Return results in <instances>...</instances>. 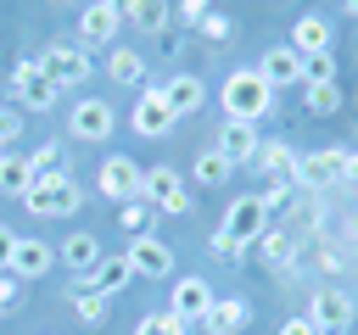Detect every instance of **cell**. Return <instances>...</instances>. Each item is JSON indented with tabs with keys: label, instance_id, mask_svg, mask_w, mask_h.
Wrapping results in <instances>:
<instances>
[{
	"label": "cell",
	"instance_id": "1",
	"mask_svg": "<svg viewBox=\"0 0 358 335\" xmlns=\"http://www.w3.org/2000/svg\"><path fill=\"white\" fill-rule=\"evenodd\" d=\"M218 100H224V117H235V123H263L274 112V89H268V78L257 67L229 73L224 89H218Z\"/></svg>",
	"mask_w": 358,
	"mask_h": 335
},
{
	"label": "cell",
	"instance_id": "2",
	"mask_svg": "<svg viewBox=\"0 0 358 335\" xmlns=\"http://www.w3.org/2000/svg\"><path fill=\"white\" fill-rule=\"evenodd\" d=\"M22 207H28L34 218H73V212L84 207V184H78L73 173H39V179L28 184V195H22Z\"/></svg>",
	"mask_w": 358,
	"mask_h": 335
},
{
	"label": "cell",
	"instance_id": "3",
	"mask_svg": "<svg viewBox=\"0 0 358 335\" xmlns=\"http://www.w3.org/2000/svg\"><path fill=\"white\" fill-rule=\"evenodd\" d=\"M34 61L45 67V78H50L56 89H78V84H90V50H84L78 39H50Z\"/></svg>",
	"mask_w": 358,
	"mask_h": 335
},
{
	"label": "cell",
	"instance_id": "4",
	"mask_svg": "<svg viewBox=\"0 0 358 335\" xmlns=\"http://www.w3.org/2000/svg\"><path fill=\"white\" fill-rule=\"evenodd\" d=\"M347 145H319L308 156H296V190H341L347 184Z\"/></svg>",
	"mask_w": 358,
	"mask_h": 335
},
{
	"label": "cell",
	"instance_id": "5",
	"mask_svg": "<svg viewBox=\"0 0 358 335\" xmlns=\"http://www.w3.org/2000/svg\"><path fill=\"white\" fill-rule=\"evenodd\" d=\"M173 123H179V112L168 106L162 84H145V89H140V100H134V112H129V128H134L140 140H168V134H173Z\"/></svg>",
	"mask_w": 358,
	"mask_h": 335
},
{
	"label": "cell",
	"instance_id": "6",
	"mask_svg": "<svg viewBox=\"0 0 358 335\" xmlns=\"http://www.w3.org/2000/svg\"><path fill=\"white\" fill-rule=\"evenodd\" d=\"M140 195L157 207V212H168V218H185L190 207H196V195L185 190V179H179V168H145V184H140Z\"/></svg>",
	"mask_w": 358,
	"mask_h": 335
},
{
	"label": "cell",
	"instance_id": "7",
	"mask_svg": "<svg viewBox=\"0 0 358 335\" xmlns=\"http://www.w3.org/2000/svg\"><path fill=\"white\" fill-rule=\"evenodd\" d=\"M308 318H313L324 335H347V329L358 324V302H352L341 285H319V290L308 296Z\"/></svg>",
	"mask_w": 358,
	"mask_h": 335
},
{
	"label": "cell",
	"instance_id": "8",
	"mask_svg": "<svg viewBox=\"0 0 358 335\" xmlns=\"http://www.w3.org/2000/svg\"><path fill=\"white\" fill-rule=\"evenodd\" d=\"M11 95H17V100H22L28 112H50L62 89H56V84L45 78V67H39L34 56H22V61L11 67Z\"/></svg>",
	"mask_w": 358,
	"mask_h": 335
},
{
	"label": "cell",
	"instance_id": "9",
	"mask_svg": "<svg viewBox=\"0 0 358 335\" xmlns=\"http://www.w3.org/2000/svg\"><path fill=\"white\" fill-rule=\"evenodd\" d=\"M67 128H73V140H90V145H101V140H112V128H117V112H112V100H95V95H84V100H73V112H67Z\"/></svg>",
	"mask_w": 358,
	"mask_h": 335
},
{
	"label": "cell",
	"instance_id": "10",
	"mask_svg": "<svg viewBox=\"0 0 358 335\" xmlns=\"http://www.w3.org/2000/svg\"><path fill=\"white\" fill-rule=\"evenodd\" d=\"M268 229V207L257 201V195H241V201H229L224 207V223H218V234H229V240H241L246 251L257 246V234Z\"/></svg>",
	"mask_w": 358,
	"mask_h": 335
},
{
	"label": "cell",
	"instance_id": "11",
	"mask_svg": "<svg viewBox=\"0 0 358 335\" xmlns=\"http://www.w3.org/2000/svg\"><path fill=\"white\" fill-rule=\"evenodd\" d=\"M140 184H145V168H134V156H106L101 162V173H95V190L106 195V201H134L140 195Z\"/></svg>",
	"mask_w": 358,
	"mask_h": 335
},
{
	"label": "cell",
	"instance_id": "12",
	"mask_svg": "<svg viewBox=\"0 0 358 335\" xmlns=\"http://www.w3.org/2000/svg\"><path fill=\"white\" fill-rule=\"evenodd\" d=\"M129 268H134V279H168L173 274V251H168V240H157V234H129Z\"/></svg>",
	"mask_w": 358,
	"mask_h": 335
},
{
	"label": "cell",
	"instance_id": "13",
	"mask_svg": "<svg viewBox=\"0 0 358 335\" xmlns=\"http://www.w3.org/2000/svg\"><path fill=\"white\" fill-rule=\"evenodd\" d=\"M207 335H241L246 324H252V302L246 296H213V307L196 318Z\"/></svg>",
	"mask_w": 358,
	"mask_h": 335
},
{
	"label": "cell",
	"instance_id": "14",
	"mask_svg": "<svg viewBox=\"0 0 358 335\" xmlns=\"http://www.w3.org/2000/svg\"><path fill=\"white\" fill-rule=\"evenodd\" d=\"M117 28H123V17H112L101 0H95L90 11H78V45H84V50H112V45H117Z\"/></svg>",
	"mask_w": 358,
	"mask_h": 335
},
{
	"label": "cell",
	"instance_id": "15",
	"mask_svg": "<svg viewBox=\"0 0 358 335\" xmlns=\"http://www.w3.org/2000/svg\"><path fill=\"white\" fill-rule=\"evenodd\" d=\"M336 45V28H330V17H319V11H302L296 22H291V50L296 56H324Z\"/></svg>",
	"mask_w": 358,
	"mask_h": 335
},
{
	"label": "cell",
	"instance_id": "16",
	"mask_svg": "<svg viewBox=\"0 0 358 335\" xmlns=\"http://www.w3.org/2000/svg\"><path fill=\"white\" fill-rule=\"evenodd\" d=\"M252 168L263 173V184H296V151L285 140H263L257 156H252Z\"/></svg>",
	"mask_w": 358,
	"mask_h": 335
},
{
	"label": "cell",
	"instance_id": "17",
	"mask_svg": "<svg viewBox=\"0 0 358 335\" xmlns=\"http://www.w3.org/2000/svg\"><path fill=\"white\" fill-rule=\"evenodd\" d=\"M207 307H213V285H207V279H196V274H179V279H173V290H168V313H179V318H190V324H196Z\"/></svg>",
	"mask_w": 358,
	"mask_h": 335
},
{
	"label": "cell",
	"instance_id": "18",
	"mask_svg": "<svg viewBox=\"0 0 358 335\" xmlns=\"http://www.w3.org/2000/svg\"><path fill=\"white\" fill-rule=\"evenodd\" d=\"M213 145H218V151H224V156H229V162L241 168V162H252V156H257L263 134H257V123H235V117H224V123H218V140H213Z\"/></svg>",
	"mask_w": 358,
	"mask_h": 335
},
{
	"label": "cell",
	"instance_id": "19",
	"mask_svg": "<svg viewBox=\"0 0 358 335\" xmlns=\"http://www.w3.org/2000/svg\"><path fill=\"white\" fill-rule=\"evenodd\" d=\"M56 262V251L39 240V234H17V251H11V274L17 279H45Z\"/></svg>",
	"mask_w": 358,
	"mask_h": 335
},
{
	"label": "cell",
	"instance_id": "20",
	"mask_svg": "<svg viewBox=\"0 0 358 335\" xmlns=\"http://www.w3.org/2000/svg\"><path fill=\"white\" fill-rule=\"evenodd\" d=\"M257 73L268 78V89H285V84H302V56L291 45H268V56L257 61Z\"/></svg>",
	"mask_w": 358,
	"mask_h": 335
},
{
	"label": "cell",
	"instance_id": "21",
	"mask_svg": "<svg viewBox=\"0 0 358 335\" xmlns=\"http://www.w3.org/2000/svg\"><path fill=\"white\" fill-rule=\"evenodd\" d=\"M162 95H168V106H173L179 117H190V112L207 106V84H201L196 73H173V78L162 84Z\"/></svg>",
	"mask_w": 358,
	"mask_h": 335
},
{
	"label": "cell",
	"instance_id": "22",
	"mask_svg": "<svg viewBox=\"0 0 358 335\" xmlns=\"http://www.w3.org/2000/svg\"><path fill=\"white\" fill-rule=\"evenodd\" d=\"M106 78L123 84V89L145 84V56H140L134 45H112V50H106Z\"/></svg>",
	"mask_w": 358,
	"mask_h": 335
},
{
	"label": "cell",
	"instance_id": "23",
	"mask_svg": "<svg viewBox=\"0 0 358 335\" xmlns=\"http://www.w3.org/2000/svg\"><path fill=\"white\" fill-rule=\"evenodd\" d=\"M129 279H134V268H129V257H123V251H117V257H101V262H95L90 274H84V285H90V290H101V296L123 290Z\"/></svg>",
	"mask_w": 358,
	"mask_h": 335
},
{
	"label": "cell",
	"instance_id": "24",
	"mask_svg": "<svg viewBox=\"0 0 358 335\" xmlns=\"http://www.w3.org/2000/svg\"><path fill=\"white\" fill-rule=\"evenodd\" d=\"M296 229H263L257 234V251H263V262H274V268H291L296 262Z\"/></svg>",
	"mask_w": 358,
	"mask_h": 335
},
{
	"label": "cell",
	"instance_id": "25",
	"mask_svg": "<svg viewBox=\"0 0 358 335\" xmlns=\"http://www.w3.org/2000/svg\"><path fill=\"white\" fill-rule=\"evenodd\" d=\"M62 262L84 279V274L101 262V240H95V234H84V229H78V234H67V240H62Z\"/></svg>",
	"mask_w": 358,
	"mask_h": 335
},
{
	"label": "cell",
	"instance_id": "26",
	"mask_svg": "<svg viewBox=\"0 0 358 335\" xmlns=\"http://www.w3.org/2000/svg\"><path fill=\"white\" fill-rule=\"evenodd\" d=\"M28 184H34V173H28V156H17V151H0V195H28Z\"/></svg>",
	"mask_w": 358,
	"mask_h": 335
},
{
	"label": "cell",
	"instance_id": "27",
	"mask_svg": "<svg viewBox=\"0 0 358 335\" xmlns=\"http://www.w3.org/2000/svg\"><path fill=\"white\" fill-rule=\"evenodd\" d=\"M129 22H134L140 34H168V22H173V6H168V0H134Z\"/></svg>",
	"mask_w": 358,
	"mask_h": 335
},
{
	"label": "cell",
	"instance_id": "28",
	"mask_svg": "<svg viewBox=\"0 0 358 335\" xmlns=\"http://www.w3.org/2000/svg\"><path fill=\"white\" fill-rule=\"evenodd\" d=\"M235 179V162L218 151V145H207L201 156H196V184H229Z\"/></svg>",
	"mask_w": 358,
	"mask_h": 335
},
{
	"label": "cell",
	"instance_id": "29",
	"mask_svg": "<svg viewBox=\"0 0 358 335\" xmlns=\"http://www.w3.org/2000/svg\"><path fill=\"white\" fill-rule=\"evenodd\" d=\"M302 100H308L313 117H336V112H341V84H336V78H330V84H302Z\"/></svg>",
	"mask_w": 358,
	"mask_h": 335
},
{
	"label": "cell",
	"instance_id": "30",
	"mask_svg": "<svg viewBox=\"0 0 358 335\" xmlns=\"http://www.w3.org/2000/svg\"><path fill=\"white\" fill-rule=\"evenodd\" d=\"M151 218H157V207H151L145 195H134V201L117 207V223H123L129 234H151Z\"/></svg>",
	"mask_w": 358,
	"mask_h": 335
},
{
	"label": "cell",
	"instance_id": "31",
	"mask_svg": "<svg viewBox=\"0 0 358 335\" xmlns=\"http://www.w3.org/2000/svg\"><path fill=\"white\" fill-rule=\"evenodd\" d=\"M134 335H190V318H179V313H145L140 324H134Z\"/></svg>",
	"mask_w": 358,
	"mask_h": 335
},
{
	"label": "cell",
	"instance_id": "32",
	"mask_svg": "<svg viewBox=\"0 0 358 335\" xmlns=\"http://www.w3.org/2000/svg\"><path fill=\"white\" fill-rule=\"evenodd\" d=\"M28 173L39 179V173H67V151L56 145V140H45L39 151H28Z\"/></svg>",
	"mask_w": 358,
	"mask_h": 335
},
{
	"label": "cell",
	"instance_id": "33",
	"mask_svg": "<svg viewBox=\"0 0 358 335\" xmlns=\"http://www.w3.org/2000/svg\"><path fill=\"white\" fill-rule=\"evenodd\" d=\"M73 307H78V318H84L90 329H95V324H106V296H101V290L78 285V290H73Z\"/></svg>",
	"mask_w": 358,
	"mask_h": 335
},
{
	"label": "cell",
	"instance_id": "34",
	"mask_svg": "<svg viewBox=\"0 0 358 335\" xmlns=\"http://www.w3.org/2000/svg\"><path fill=\"white\" fill-rule=\"evenodd\" d=\"M201 34H207V39H213V45H224V39H229V34H235V22H229V17H224V11H207V17H201Z\"/></svg>",
	"mask_w": 358,
	"mask_h": 335
},
{
	"label": "cell",
	"instance_id": "35",
	"mask_svg": "<svg viewBox=\"0 0 358 335\" xmlns=\"http://www.w3.org/2000/svg\"><path fill=\"white\" fill-rule=\"evenodd\" d=\"M17 140H22V112L0 106V151H6V145H17Z\"/></svg>",
	"mask_w": 358,
	"mask_h": 335
},
{
	"label": "cell",
	"instance_id": "36",
	"mask_svg": "<svg viewBox=\"0 0 358 335\" xmlns=\"http://www.w3.org/2000/svg\"><path fill=\"white\" fill-rule=\"evenodd\" d=\"M291 201H296V218L319 229V218H324V201H319V190H313V195H291Z\"/></svg>",
	"mask_w": 358,
	"mask_h": 335
},
{
	"label": "cell",
	"instance_id": "37",
	"mask_svg": "<svg viewBox=\"0 0 358 335\" xmlns=\"http://www.w3.org/2000/svg\"><path fill=\"white\" fill-rule=\"evenodd\" d=\"M17 302H22V279H17V274H0V318H6Z\"/></svg>",
	"mask_w": 358,
	"mask_h": 335
},
{
	"label": "cell",
	"instance_id": "38",
	"mask_svg": "<svg viewBox=\"0 0 358 335\" xmlns=\"http://www.w3.org/2000/svg\"><path fill=\"white\" fill-rule=\"evenodd\" d=\"M291 195H296V184H268V190H263L257 201H263L268 212H280V207H291Z\"/></svg>",
	"mask_w": 358,
	"mask_h": 335
},
{
	"label": "cell",
	"instance_id": "39",
	"mask_svg": "<svg viewBox=\"0 0 358 335\" xmlns=\"http://www.w3.org/2000/svg\"><path fill=\"white\" fill-rule=\"evenodd\" d=\"M207 11H213V0H179V22H185V28H201Z\"/></svg>",
	"mask_w": 358,
	"mask_h": 335
},
{
	"label": "cell",
	"instance_id": "40",
	"mask_svg": "<svg viewBox=\"0 0 358 335\" xmlns=\"http://www.w3.org/2000/svg\"><path fill=\"white\" fill-rule=\"evenodd\" d=\"M207 246H213L218 257H229V262H241V257H246V246H241V240H229V234H218V229H213V240H207Z\"/></svg>",
	"mask_w": 358,
	"mask_h": 335
},
{
	"label": "cell",
	"instance_id": "41",
	"mask_svg": "<svg viewBox=\"0 0 358 335\" xmlns=\"http://www.w3.org/2000/svg\"><path fill=\"white\" fill-rule=\"evenodd\" d=\"M280 335H324V329H319L308 313H296V318H285V324H280Z\"/></svg>",
	"mask_w": 358,
	"mask_h": 335
},
{
	"label": "cell",
	"instance_id": "42",
	"mask_svg": "<svg viewBox=\"0 0 358 335\" xmlns=\"http://www.w3.org/2000/svg\"><path fill=\"white\" fill-rule=\"evenodd\" d=\"M11 251H17V229L0 223V274H11Z\"/></svg>",
	"mask_w": 358,
	"mask_h": 335
},
{
	"label": "cell",
	"instance_id": "43",
	"mask_svg": "<svg viewBox=\"0 0 358 335\" xmlns=\"http://www.w3.org/2000/svg\"><path fill=\"white\" fill-rule=\"evenodd\" d=\"M101 6H106L112 17H123V22H129V11H134V0H101Z\"/></svg>",
	"mask_w": 358,
	"mask_h": 335
},
{
	"label": "cell",
	"instance_id": "44",
	"mask_svg": "<svg viewBox=\"0 0 358 335\" xmlns=\"http://www.w3.org/2000/svg\"><path fill=\"white\" fill-rule=\"evenodd\" d=\"M347 184H358V156H347Z\"/></svg>",
	"mask_w": 358,
	"mask_h": 335
},
{
	"label": "cell",
	"instance_id": "45",
	"mask_svg": "<svg viewBox=\"0 0 358 335\" xmlns=\"http://www.w3.org/2000/svg\"><path fill=\"white\" fill-rule=\"evenodd\" d=\"M347 11H352V17H358V0H347Z\"/></svg>",
	"mask_w": 358,
	"mask_h": 335
},
{
	"label": "cell",
	"instance_id": "46",
	"mask_svg": "<svg viewBox=\"0 0 358 335\" xmlns=\"http://www.w3.org/2000/svg\"><path fill=\"white\" fill-rule=\"evenodd\" d=\"M352 234H358V218H352Z\"/></svg>",
	"mask_w": 358,
	"mask_h": 335
}]
</instances>
